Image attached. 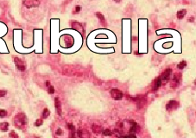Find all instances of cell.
<instances>
[{"label":"cell","instance_id":"obj_12","mask_svg":"<svg viewBox=\"0 0 196 138\" xmlns=\"http://www.w3.org/2000/svg\"><path fill=\"white\" fill-rule=\"evenodd\" d=\"M162 85H163V83H162L161 79H160V77H158V78L155 80V83H154V85H153V90L154 91H157L158 89L161 87Z\"/></svg>","mask_w":196,"mask_h":138},{"label":"cell","instance_id":"obj_18","mask_svg":"<svg viewBox=\"0 0 196 138\" xmlns=\"http://www.w3.org/2000/svg\"><path fill=\"white\" fill-rule=\"evenodd\" d=\"M50 116V111L48 108H45L43 111V118H48V117Z\"/></svg>","mask_w":196,"mask_h":138},{"label":"cell","instance_id":"obj_26","mask_svg":"<svg viewBox=\"0 0 196 138\" xmlns=\"http://www.w3.org/2000/svg\"><path fill=\"white\" fill-rule=\"evenodd\" d=\"M62 134H63V132H62L61 129H58L56 131H55V135H56V136H61Z\"/></svg>","mask_w":196,"mask_h":138},{"label":"cell","instance_id":"obj_7","mask_svg":"<svg viewBox=\"0 0 196 138\" xmlns=\"http://www.w3.org/2000/svg\"><path fill=\"white\" fill-rule=\"evenodd\" d=\"M178 106H179V103L177 102V101L170 100L169 102L167 104L166 109H167V110H168V111H169V110H175V109H176Z\"/></svg>","mask_w":196,"mask_h":138},{"label":"cell","instance_id":"obj_28","mask_svg":"<svg viewBox=\"0 0 196 138\" xmlns=\"http://www.w3.org/2000/svg\"><path fill=\"white\" fill-rule=\"evenodd\" d=\"M80 9H81V8H80V5H76V7H75V11H76V12H80Z\"/></svg>","mask_w":196,"mask_h":138},{"label":"cell","instance_id":"obj_4","mask_svg":"<svg viewBox=\"0 0 196 138\" xmlns=\"http://www.w3.org/2000/svg\"><path fill=\"white\" fill-rule=\"evenodd\" d=\"M110 93H111V97L113 99H115V100H121L123 98V97H124L123 92L119 89H111Z\"/></svg>","mask_w":196,"mask_h":138},{"label":"cell","instance_id":"obj_24","mask_svg":"<svg viewBox=\"0 0 196 138\" xmlns=\"http://www.w3.org/2000/svg\"><path fill=\"white\" fill-rule=\"evenodd\" d=\"M119 138H136V136L135 135H129V136H120Z\"/></svg>","mask_w":196,"mask_h":138},{"label":"cell","instance_id":"obj_29","mask_svg":"<svg viewBox=\"0 0 196 138\" xmlns=\"http://www.w3.org/2000/svg\"><path fill=\"white\" fill-rule=\"evenodd\" d=\"M194 17H189L188 19H187V21L188 22H190V23H193V22H194Z\"/></svg>","mask_w":196,"mask_h":138},{"label":"cell","instance_id":"obj_1","mask_svg":"<svg viewBox=\"0 0 196 138\" xmlns=\"http://www.w3.org/2000/svg\"><path fill=\"white\" fill-rule=\"evenodd\" d=\"M28 123L26 116L23 113H19L14 117V124L15 125L17 128H23V126H25Z\"/></svg>","mask_w":196,"mask_h":138},{"label":"cell","instance_id":"obj_2","mask_svg":"<svg viewBox=\"0 0 196 138\" xmlns=\"http://www.w3.org/2000/svg\"><path fill=\"white\" fill-rule=\"evenodd\" d=\"M171 73H172V69L167 68L166 70H165V71L162 73L161 76H160V79H161V80H162V83H163L164 85L168 83V82L169 81V80H170Z\"/></svg>","mask_w":196,"mask_h":138},{"label":"cell","instance_id":"obj_22","mask_svg":"<svg viewBox=\"0 0 196 138\" xmlns=\"http://www.w3.org/2000/svg\"><path fill=\"white\" fill-rule=\"evenodd\" d=\"M48 93L49 94L55 93V87H54L53 85H49V86L48 87Z\"/></svg>","mask_w":196,"mask_h":138},{"label":"cell","instance_id":"obj_15","mask_svg":"<svg viewBox=\"0 0 196 138\" xmlns=\"http://www.w3.org/2000/svg\"><path fill=\"white\" fill-rule=\"evenodd\" d=\"M8 129H9V124L7 122H3L0 124V129L2 131L5 132V131L8 130Z\"/></svg>","mask_w":196,"mask_h":138},{"label":"cell","instance_id":"obj_14","mask_svg":"<svg viewBox=\"0 0 196 138\" xmlns=\"http://www.w3.org/2000/svg\"><path fill=\"white\" fill-rule=\"evenodd\" d=\"M96 16H97V17L99 19V21H100L101 24L104 25V26H106V19H105L104 16H103V15L101 14L100 12H96Z\"/></svg>","mask_w":196,"mask_h":138},{"label":"cell","instance_id":"obj_27","mask_svg":"<svg viewBox=\"0 0 196 138\" xmlns=\"http://www.w3.org/2000/svg\"><path fill=\"white\" fill-rule=\"evenodd\" d=\"M67 128H68L69 129H70L71 131H74V125H73L72 124H67Z\"/></svg>","mask_w":196,"mask_h":138},{"label":"cell","instance_id":"obj_25","mask_svg":"<svg viewBox=\"0 0 196 138\" xmlns=\"http://www.w3.org/2000/svg\"><path fill=\"white\" fill-rule=\"evenodd\" d=\"M6 93H7V92L4 90H0V97H4V96L6 95Z\"/></svg>","mask_w":196,"mask_h":138},{"label":"cell","instance_id":"obj_20","mask_svg":"<svg viewBox=\"0 0 196 138\" xmlns=\"http://www.w3.org/2000/svg\"><path fill=\"white\" fill-rule=\"evenodd\" d=\"M7 116V111L4 109H0V117H4Z\"/></svg>","mask_w":196,"mask_h":138},{"label":"cell","instance_id":"obj_8","mask_svg":"<svg viewBox=\"0 0 196 138\" xmlns=\"http://www.w3.org/2000/svg\"><path fill=\"white\" fill-rule=\"evenodd\" d=\"M72 28H74V29H76L77 31H79L80 33H81L82 35H84V28L80 23H78V22H73Z\"/></svg>","mask_w":196,"mask_h":138},{"label":"cell","instance_id":"obj_3","mask_svg":"<svg viewBox=\"0 0 196 138\" xmlns=\"http://www.w3.org/2000/svg\"><path fill=\"white\" fill-rule=\"evenodd\" d=\"M181 81V73H175L173 76V80L171 82V87L172 88H176L179 85H180Z\"/></svg>","mask_w":196,"mask_h":138},{"label":"cell","instance_id":"obj_10","mask_svg":"<svg viewBox=\"0 0 196 138\" xmlns=\"http://www.w3.org/2000/svg\"><path fill=\"white\" fill-rule=\"evenodd\" d=\"M78 136L80 138H90V133L86 129H80L78 131Z\"/></svg>","mask_w":196,"mask_h":138},{"label":"cell","instance_id":"obj_9","mask_svg":"<svg viewBox=\"0 0 196 138\" xmlns=\"http://www.w3.org/2000/svg\"><path fill=\"white\" fill-rule=\"evenodd\" d=\"M55 106L56 112L59 116H61V104H60V101L59 99V97H55Z\"/></svg>","mask_w":196,"mask_h":138},{"label":"cell","instance_id":"obj_5","mask_svg":"<svg viewBox=\"0 0 196 138\" xmlns=\"http://www.w3.org/2000/svg\"><path fill=\"white\" fill-rule=\"evenodd\" d=\"M14 62H15V65H16V68H17L18 71H20V72H24L25 71L26 66H25V63L23 62V60H21V59L16 57V58L14 59Z\"/></svg>","mask_w":196,"mask_h":138},{"label":"cell","instance_id":"obj_21","mask_svg":"<svg viewBox=\"0 0 196 138\" xmlns=\"http://www.w3.org/2000/svg\"><path fill=\"white\" fill-rule=\"evenodd\" d=\"M43 119H41V118H39V119H37L36 121H35V126L36 127H39V126H41V125H43Z\"/></svg>","mask_w":196,"mask_h":138},{"label":"cell","instance_id":"obj_11","mask_svg":"<svg viewBox=\"0 0 196 138\" xmlns=\"http://www.w3.org/2000/svg\"><path fill=\"white\" fill-rule=\"evenodd\" d=\"M131 128H130V132H131V133L138 132V131H139V129H140L139 125H138L136 123L132 122V121H131Z\"/></svg>","mask_w":196,"mask_h":138},{"label":"cell","instance_id":"obj_19","mask_svg":"<svg viewBox=\"0 0 196 138\" xmlns=\"http://www.w3.org/2000/svg\"><path fill=\"white\" fill-rule=\"evenodd\" d=\"M102 133L105 136H111L112 135V132L110 129H105V130H103Z\"/></svg>","mask_w":196,"mask_h":138},{"label":"cell","instance_id":"obj_6","mask_svg":"<svg viewBox=\"0 0 196 138\" xmlns=\"http://www.w3.org/2000/svg\"><path fill=\"white\" fill-rule=\"evenodd\" d=\"M23 4L26 8H35L38 7L40 5V2L39 1H35V0H27V1H23Z\"/></svg>","mask_w":196,"mask_h":138},{"label":"cell","instance_id":"obj_23","mask_svg":"<svg viewBox=\"0 0 196 138\" xmlns=\"http://www.w3.org/2000/svg\"><path fill=\"white\" fill-rule=\"evenodd\" d=\"M10 137L11 138H19V136H18V135L16 134V132L11 131V132L10 133Z\"/></svg>","mask_w":196,"mask_h":138},{"label":"cell","instance_id":"obj_17","mask_svg":"<svg viewBox=\"0 0 196 138\" xmlns=\"http://www.w3.org/2000/svg\"><path fill=\"white\" fill-rule=\"evenodd\" d=\"M186 67H187V61H186V60H181V61L177 65V68L178 69H184Z\"/></svg>","mask_w":196,"mask_h":138},{"label":"cell","instance_id":"obj_16","mask_svg":"<svg viewBox=\"0 0 196 138\" xmlns=\"http://www.w3.org/2000/svg\"><path fill=\"white\" fill-rule=\"evenodd\" d=\"M92 130H93V132L95 133H100V132H103V129L101 126L98 125V124H93V125L92 126Z\"/></svg>","mask_w":196,"mask_h":138},{"label":"cell","instance_id":"obj_30","mask_svg":"<svg viewBox=\"0 0 196 138\" xmlns=\"http://www.w3.org/2000/svg\"><path fill=\"white\" fill-rule=\"evenodd\" d=\"M70 138H74V131H71Z\"/></svg>","mask_w":196,"mask_h":138},{"label":"cell","instance_id":"obj_33","mask_svg":"<svg viewBox=\"0 0 196 138\" xmlns=\"http://www.w3.org/2000/svg\"><path fill=\"white\" fill-rule=\"evenodd\" d=\"M35 138H40V137H35Z\"/></svg>","mask_w":196,"mask_h":138},{"label":"cell","instance_id":"obj_31","mask_svg":"<svg viewBox=\"0 0 196 138\" xmlns=\"http://www.w3.org/2000/svg\"><path fill=\"white\" fill-rule=\"evenodd\" d=\"M46 85L48 87L49 86V85H51V84H50V81H48H48H46Z\"/></svg>","mask_w":196,"mask_h":138},{"label":"cell","instance_id":"obj_32","mask_svg":"<svg viewBox=\"0 0 196 138\" xmlns=\"http://www.w3.org/2000/svg\"><path fill=\"white\" fill-rule=\"evenodd\" d=\"M194 85H196V80H194Z\"/></svg>","mask_w":196,"mask_h":138},{"label":"cell","instance_id":"obj_13","mask_svg":"<svg viewBox=\"0 0 196 138\" xmlns=\"http://www.w3.org/2000/svg\"><path fill=\"white\" fill-rule=\"evenodd\" d=\"M186 14H187V11H186L185 9L181 10V11H179L178 12H177L176 16H177V18H178L179 20H181V19H183V18H184V16H186Z\"/></svg>","mask_w":196,"mask_h":138}]
</instances>
